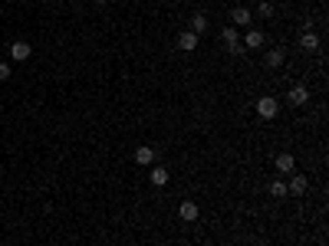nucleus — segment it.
<instances>
[{
    "label": "nucleus",
    "instance_id": "obj_1",
    "mask_svg": "<svg viewBox=\"0 0 329 246\" xmlns=\"http://www.w3.org/2000/svg\"><path fill=\"white\" fill-rule=\"evenodd\" d=\"M277 112H280V102L274 95L257 98V115H260V118H267V122H270V118H277Z\"/></svg>",
    "mask_w": 329,
    "mask_h": 246
},
{
    "label": "nucleus",
    "instance_id": "obj_2",
    "mask_svg": "<svg viewBox=\"0 0 329 246\" xmlns=\"http://www.w3.org/2000/svg\"><path fill=\"white\" fill-rule=\"evenodd\" d=\"M221 37H224V43H227V49H230L234 56H241V53H244V43H241V37H237V30H234L230 23L221 30Z\"/></svg>",
    "mask_w": 329,
    "mask_h": 246
},
{
    "label": "nucleus",
    "instance_id": "obj_3",
    "mask_svg": "<svg viewBox=\"0 0 329 246\" xmlns=\"http://www.w3.org/2000/svg\"><path fill=\"white\" fill-rule=\"evenodd\" d=\"M30 53H33V46L26 43V40H17V43H10V59H13V62L30 59Z\"/></svg>",
    "mask_w": 329,
    "mask_h": 246
},
{
    "label": "nucleus",
    "instance_id": "obj_4",
    "mask_svg": "<svg viewBox=\"0 0 329 246\" xmlns=\"http://www.w3.org/2000/svg\"><path fill=\"white\" fill-rule=\"evenodd\" d=\"M286 102L296 105V109H300V105H306V102H310V89H306V86H293L290 92H286Z\"/></svg>",
    "mask_w": 329,
    "mask_h": 246
},
{
    "label": "nucleus",
    "instance_id": "obj_5",
    "mask_svg": "<svg viewBox=\"0 0 329 246\" xmlns=\"http://www.w3.org/2000/svg\"><path fill=\"white\" fill-rule=\"evenodd\" d=\"M250 20H254V13L247 7H234L230 10V26H250Z\"/></svg>",
    "mask_w": 329,
    "mask_h": 246
},
{
    "label": "nucleus",
    "instance_id": "obj_6",
    "mask_svg": "<svg viewBox=\"0 0 329 246\" xmlns=\"http://www.w3.org/2000/svg\"><path fill=\"white\" fill-rule=\"evenodd\" d=\"M178 217H181V220H185V223H191V220H198V217H201V210H198V203H194V200H185V203H178Z\"/></svg>",
    "mask_w": 329,
    "mask_h": 246
},
{
    "label": "nucleus",
    "instance_id": "obj_7",
    "mask_svg": "<svg viewBox=\"0 0 329 246\" xmlns=\"http://www.w3.org/2000/svg\"><path fill=\"white\" fill-rule=\"evenodd\" d=\"M155 154L158 151H152L148 145H142V148H135V164H142V167H148V164H155Z\"/></svg>",
    "mask_w": 329,
    "mask_h": 246
},
{
    "label": "nucleus",
    "instance_id": "obj_8",
    "mask_svg": "<svg viewBox=\"0 0 329 246\" xmlns=\"http://www.w3.org/2000/svg\"><path fill=\"white\" fill-rule=\"evenodd\" d=\"M274 164H277V171H280V174H290L293 167H296V158H293L290 151H283V154H277V161H274Z\"/></svg>",
    "mask_w": 329,
    "mask_h": 246
},
{
    "label": "nucleus",
    "instance_id": "obj_9",
    "mask_svg": "<svg viewBox=\"0 0 329 246\" xmlns=\"http://www.w3.org/2000/svg\"><path fill=\"white\" fill-rule=\"evenodd\" d=\"M198 40H201V37H194L191 30L181 33V37H178V49H185V53H194V49H198Z\"/></svg>",
    "mask_w": 329,
    "mask_h": 246
},
{
    "label": "nucleus",
    "instance_id": "obj_10",
    "mask_svg": "<svg viewBox=\"0 0 329 246\" xmlns=\"http://www.w3.org/2000/svg\"><path fill=\"white\" fill-rule=\"evenodd\" d=\"M168 181H171L168 167H162V164H155V167H152V184H155V187H165Z\"/></svg>",
    "mask_w": 329,
    "mask_h": 246
},
{
    "label": "nucleus",
    "instance_id": "obj_11",
    "mask_svg": "<svg viewBox=\"0 0 329 246\" xmlns=\"http://www.w3.org/2000/svg\"><path fill=\"white\" fill-rule=\"evenodd\" d=\"M300 46H303L306 53H316V49H319V37H316L313 30H306L303 37H300Z\"/></svg>",
    "mask_w": 329,
    "mask_h": 246
},
{
    "label": "nucleus",
    "instance_id": "obj_12",
    "mask_svg": "<svg viewBox=\"0 0 329 246\" xmlns=\"http://www.w3.org/2000/svg\"><path fill=\"white\" fill-rule=\"evenodd\" d=\"M306 187H310V181L300 178V174H293V181L286 184V191H290V194H306Z\"/></svg>",
    "mask_w": 329,
    "mask_h": 246
},
{
    "label": "nucleus",
    "instance_id": "obj_13",
    "mask_svg": "<svg viewBox=\"0 0 329 246\" xmlns=\"http://www.w3.org/2000/svg\"><path fill=\"white\" fill-rule=\"evenodd\" d=\"M204 30H207V17H204V13H194V17H191V33H194V37H201Z\"/></svg>",
    "mask_w": 329,
    "mask_h": 246
},
{
    "label": "nucleus",
    "instance_id": "obj_14",
    "mask_svg": "<svg viewBox=\"0 0 329 246\" xmlns=\"http://www.w3.org/2000/svg\"><path fill=\"white\" fill-rule=\"evenodd\" d=\"M247 46H250V49L263 46V33H260V30H250L247 37H244V49H247Z\"/></svg>",
    "mask_w": 329,
    "mask_h": 246
},
{
    "label": "nucleus",
    "instance_id": "obj_15",
    "mask_svg": "<svg viewBox=\"0 0 329 246\" xmlns=\"http://www.w3.org/2000/svg\"><path fill=\"white\" fill-rule=\"evenodd\" d=\"M283 59H286L283 49H270V53H267V66L270 69H280V66H283Z\"/></svg>",
    "mask_w": 329,
    "mask_h": 246
},
{
    "label": "nucleus",
    "instance_id": "obj_16",
    "mask_svg": "<svg viewBox=\"0 0 329 246\" xmlns=\"http://www.w3.org/2000/svg\"><path fill=\"white\" fill-rule=\"evenodd\" d=\"M270 194H274V197H283L286 194V184H283V181H274V184H270Z\"/></svg>",
    "mask_w": 329,
    "mask_h": 246
},
{
    "label": "nucleus",
    "instance_id": "obj_17",
    "mask_svg": "<svg viewBox=\"0 0 329 246\" xmlns=\"http://www.w3.org/2000/svg\"><path fill=\"white\" fill-rule=\"evenodd\" d=\"M257 13H260V17H270V13H274V4H270V0H263V4L257 7Z\"/></svg>",
    "mask_w": 329,
    "mask_h": 246
},
{
    "label": "nucleus",
    "instance_id": "obj_18",
    "mask_svg": "<svg viewBox=\"0 0 329 246\" xmlns=\"http://www.w3.org/2000/svg\"><path fill=\"white\" fill-rule=\"evenodd\" d=\"M10 79V62H0V82Z\"/></svg>",
    "mask_w": 329,
    "mask_h": 246
},
{
    "label": "nucleus",
    "instance_id": "obj_19",
    "mask_svg": "<svg viewBox=\"0 0 329 246\" xmlns=\"http://www.w3.org/2000/svg\"><path fill=\"white\" fill-rule=\"evenodd\" d=\"M96 4H99V7H102V4H109V0H96Z\"/></svg>",
    "mask_w": 329,
    "mask_h": 246
}]
</instances>
